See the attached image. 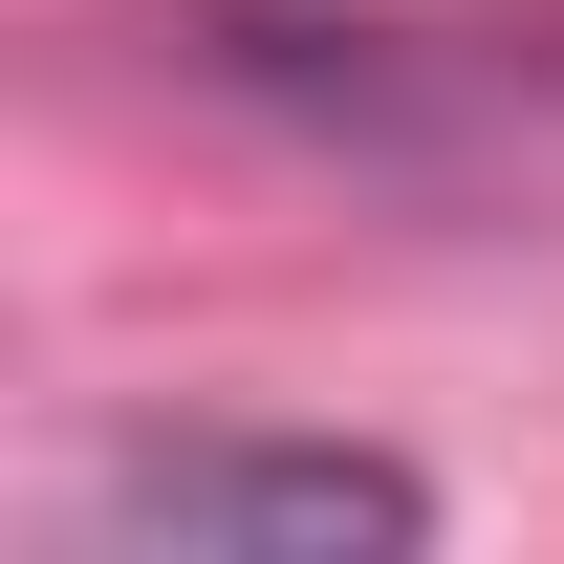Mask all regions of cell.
Wrapping results in <instances>:
<instances>
[{
  "mask_svg": "<svg viewBox=\"0 0 564 564\" xmlns=\"http://www.w3.org/2000/svg\"><path fill=\"white\" fill-rule=\"evenodd\" d=\"M391 543H434V478L348 434H131L66 499V564H391Z\"/></svg>",
  "mask_w": 564,
  "mask_h": 564,
  "instance_id": "1",
  "label": "cell"
}]
</instances>
